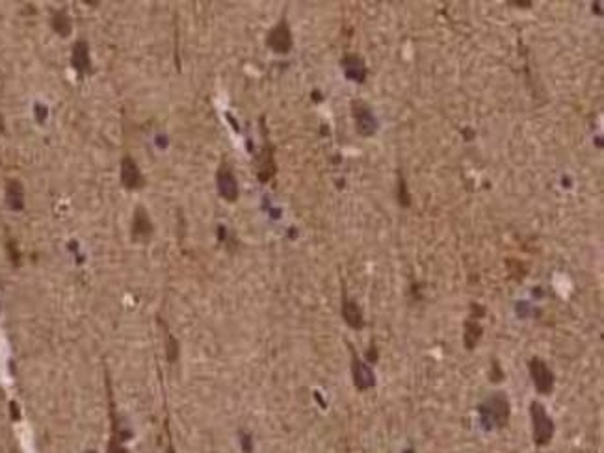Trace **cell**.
I'll use <instances>...</instances> for the list:
<instances>
[{
  "instance_id": "5b68a950",
  "label": "cell",
  "mask_w": 604,
  "mask_h": 453,
  "mask_svg": "<svg viewBox=\"0 0 604 453\" xmlns=\"http://www.w3.org/2000/svg\"><path fill=\"white\" fill-rule=\"evenodd\" d=\"M266 45H268V47H270L276 54L290 53L294 41H292V32H290V28H288V22H286L285 19L277 22L276 27L271 28L268 37H266Z\"/></svg>"
},
{
  "instance_id": "52a82bcc",
  "label": "cell",
  "mask_w": 604,
  "mask_h": 453,
  "mask_svg": "<svg viewBox=\"0 0 604 453\" xmlns=\"http://www.w3.org/2000/svg\"><path fill=\"white\" fill-rule=\"evenodd\" d=\"M340 67L344 71L346 79L356 82V84H365L368 69H366L365 60L361 58L359 54H346L344 58L340 60Z\"/></svg>"
},
{
  "instance_id": "ffe728a7",
  "label": "cell",
  "mask_w": 604,
  "mask_h": 453,
  "mask_svg": "<svg viewBox=\"0 0 604 453\" xmlns=\"http://www.w3.org/2000/svg\"><path fill=\"white\" fill-rule=\"evenodd\" d=\"M509 4H514V6H532V2H509Z\"/></svg>"
},
{
  "instance_id": "8992f818",
  "label": "cell",
  "mask_w": 604,
  "mask_h": 453,
  "mask_svg": "<svg viewBox=\"0 0 604 453\" xmlns=\"http://www.w3.org/2000/svg\"><path fill=\"white\" fill-rule=\"evenodd\" d=\"M216 184L220 195H222L227 203H234V201L239 199V180L234 177L231 165H227V163H222V165H220L216 173Z\"/></svg>"
},
{
  "instance_id": "30bf717a",
  "label": "cell",
  "mask_w": 604,
  "mask_h": 453,
  "mask_svg": "<svg viewBox=\"0 0 604 453\" xmlns=\"http://www.w3.org/2000/svg\"><path fill=\"white\" fill-rule=\"evenodd\" d=\"M153 234V223L149 219L147 210L143 206H138L136 212H134V219H133V236L136 240H149Z\"/></svg>"
},
{
  "instance_id": "9c48e42d",
  "label": "cell",
  "mask_w": 604,
  "mask_h": 453,
  "mask_svg": "<svg viewBox=\"0 0 604 453\" xmlns=\"http://www.w3.org/2000/svg\"><path fill=\"white\" fill-rule=\"evenodd\" d=\"M121 182L128 190H138L143 186L142 171H140L138 163L134 162L130 156H125L121 160Z\"/></svg>"
},
{
  "instance_id": "8fae6325",
  "label": "cell",
  "mask_w": 604,
  "mask_h": 453,
  "mask_svg": "<svg viewBox=\"0 0 604 453\" xmlns=\"http://www.w3.org/2000/svg\"><path fill=\"white\" fill-rule=\"evenodd\" d=\"M71 65H73L79 73H90L91 71V60H90V47L84 39L73 45V54H71Z\"/></svg>"
},
{
  "instance_id": "ba28073f",
  "label": "cell",
  "mask_w": 604,
  "mask_h": 453,
  "mask_svg": "<svg viewBox=\"0 0 604 453\" xmlns=\"http://www.w3.org/2000/svg\"><path fill=\"white\" fill-rule=\"evenodd\" d=\"M351 374H354V385L361 392H365V390L376 385V375H374L372 368L368 364L363 363L354 351H351Z\"/></svg>"
},
{
  "instance_id": "277c9868",
  "label": "cell",
  "mask_w": 604,
  "mask_h": 453,
  "mask_svg": "<svg viewBox=\"0 0 604 453\" xmlns=\"http://www.w3.org/2000/svg\"><path fill=\"white\" fill-rule=\"evenodd\" d=\"M528 372H530L532 383H534L535 390H537L541 395L551 394L552 388H554V374H552V370L546 366L545 360L539 357L530 358Z\"/></svg>"
},
{
  "instance_id": "4fadbf2b",
  "label": "cell",
  "mask_w": 604,
  "mask_h": 453,
  "mask_svg": "<svg viewBox=\"0 0 604 453\" xmlns=\"http://www.w3.org/2000/svg\"><path fill=\"white\" fill-rule=\"evenodd\" d=\"M6 205L10 210L21 212L25 208V190L19 180L11 179L6 184Z\"/></svg>"
},
{
  "instance_id": "7c38bea8",
  "label": "cell",
  "mask_w": 604,
  "mask_h": 453,
  "mask_svg": "<svg viewBox=\"0 0 604 453\" xmlns=\"http://www.w3.org/2000/svg\"><path fill=\"white\" fill-rule=\"evenodd\" d=\"M342 318H344V322L348 323L351 329H363V327H365L363 311H361L356 301H351L346 294L344 297H342Z\"/></svg>"
},
{
  "instance_id": "7a4b0ae2",
  "label": "cell",
  "mask_w": 604,
  "mask_h": 453,
  "mask_svg": "<svg viewBox=\"0 0 604 453\" xmlns=\"http://www.w3.org/2000/svg\"><path fill=\"white\" fill-rule=\"evenodd\" d=\"M530 417L534 424V442L537 446H545L551 442L554 435V421L546 414L545 407L541 405L539 401L530 403Z\"/></svg>"
},
{
  "instance_id": "44dd1931",
  "label": "cell",
  "mask_w": 604,
  "mask_h": 453,
  "mask_svg": "<svg viewBox=\"0 0 604 453\" xmlns=\"http://www.w3.org/2000/svg\"><path fill=\"white\" fill-rule=\"evenodd\" d=\"M4 132V119H2V116H0V134Z\"/></svg>"
},
{
  "instance_id": "d6986e66",
  "label": "cell",
  "mask_w": 604,
  "mask_h": 453,
  "mask_svg": "<svg viewBox=\"0 0 604 453\" xmlns=\"http://www.w3.org/2000/svg\"><path fill=\"white\" fill-rule=\"evenodd\" d=\"M36 110H37V119H39V121H43V119H45V106L37 104Z\"/></svg>"
},
{
  "instance_id": "ac0fdd59",
  "label": "cell",
  "mask_w": 604,
  "mask_h": 453,
  "mask_svg": "<svg viewBox=\"0 0 604 453\" xmlns=\"http://www.w3.org/2000/svg\"><path fill=\"white\" fill-rule=\"evenodd\" d=\"M108 453H128V452H127V449H125V448H123L121 444L117 442V438H116V440H112V444H110V452H108Z\"/></svg>"
},
{
  "instance_id": "9a60e30c",
  "label": "cell",
  "mask_w": 604,
  "mask_h": 453,
  "mask_svg": "<svg viewBox=\"0 0 604 453\" xmlns=\"http://www.w3.org/2000/svg\"><path fill=\"white\" fill-rule=\"evenodd\" d=\"M480 337H482V325L478 322H474V320H469V322L465 323V337H463V340H465V348L467 349H472L474 346L478 344V340H480Z\"/></svg>"
},
{
  "instance_id": "2e32d148",
  "label": "cell",
  "mask_w": 604,
  "mask_h": 453,
  "mask_svg": "<svg viewBox=\"0 0 604 453\" xmlns=\"http://www.w3.org/2000/svg\"><path fill=\"white\" fill-rule=\"evenodd\" d=\"M53 28L54 32L60 34L62 37H67L71 34V19L64 10L56 11L53 15Z\"/></svg>"
},
{
  "instance_id": "3957f363",
  "label": "cell",
  "mask_w": 604,
  "mask_h": 453,
  "mask_svg": "<svg viewBox=\"0 0 604 453\" xmlns=\"http://www.w3.org/2000/svg\"><path fill=\"white\" fill-rule=\"evenodd\" d=\"M351 116L356 121V128L363 137H372L377 132V117L370 106L363 100H351Z\"/></svg>"
},
{
  "instance_id": "7402d4cb",
  "label": "cell",
  "mask_w": 604,
  "mask_h": 453,
  "mask_svg": "<svg viewBox=\"0 0 604 453\" xmlns=\"http://www.w3.org/2000/svg\"><path fill=\"white\" fill-rule=\"evenodd\" d=\"M88 453H95V452H88Z\"/></svg>"
},
{
  "instance_id": "6da1fadb",
  "label": "cell",
  "mask_w": 604,
  "mask_h": 453,
  "mask_svg": "<svg viewBox=\"0 0 604 453\" xmlns=\"http://www.w3.org/2000/svg\"><path fill=\"white\" fill-rule=\"evenodd\" d=\"M478 414H480V424L483 429L493 431L500 429L508 424L509 420V400L504 392H495L489 398L478 405Z\"/></svg>"
},
{
  "instance_id": "5bb4252c",
  "label": "cell",
  "mask_w": 604,
  "mask_h": 453,
  "mask_svg": "<svg viewBox=\"0 0 604 453\" xmlns=\"http://www.w3.org/2000/svg\"><path fill=\"white\" fill-rule=\"evenodd\" d=\"M276 175V162H274V149L270 145H266L262 149L259 158V180L260 182H268Z\"/></svg>"
},
{
  "instance_id": "e0dca14e",
  "label": "cell",
  "mask_w": 604,
  "mask_h": 453,
  "mask_svg": "<svg viewBox=\"0 0 604 453\" xmlns=\"http://www.w3.org/2000/svg\"><path fill=\"white\" fill-rule=\"evenodd\" d=\"M398 203H400V206H403V208L411 206V195H409L408 184H405V179H403L402 173L398 175Z\"/></svg>"
}]
</instances>
